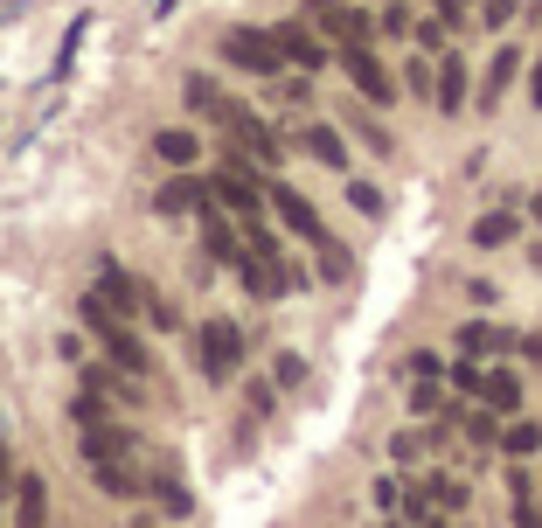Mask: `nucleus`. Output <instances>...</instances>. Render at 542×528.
I'll return each instance as SVG.
<instances>
[{"label":"nucleus","instance_id":"nucleus-23","mask_svg":"<svg viewBox=\"0 0 542 528\" xmlns=\"http://www.w3.org/2000/svg\"><path fill=\"white\" fill-rule=\"evenodd\" d=\"M501 445H508L515 459H529V452H542V424H529V417H522V424H508V431H501Z\"/></svg>","mask_w":542,"mask_h":528},{"label":"nucleus","instance_id":"nucleus-36","mask_svg":"<svg viewBox=\"0 0 542 528\" xmlns=\"http://www.w3.org/2000/svg\"><path fill=\"white\" fill-rule=\"evenodd\" d=\"M7 480H14V452L0 445V494H7Z\"/></svg>","mask_w":542,"mask_h":528},{"label":"nucleus","instance_id":"nucleus-33","mask_svg":"<svg viewBox=\"0 0 542 528\" xmlns=\"http://www.w3.org/2000/svg\"><path fill=\"white\" fill-rule=\"evenodd\" d=\"M355 132H362V139H369V146H376V153H390V132L376 126V119H355Z\"/></svg>","mask_w":542,"mask_h":528},{"label":"nucleus","instance_id":"nucleus-35","mask_svg":"<svg viewBox=\"0 0 542 528\" xmlns=\"http://www.w3.org/2000/svg\"><path fill=\"white\" fill-rule=\"evenodd\" d=\"M515 528H542V515H536V508H529V501L515 508Z\"/></svg>","mask_w":542,"mask_h":528},{"label":"nucleus","instance_id":"nucleus-31","mask_svg":"<svg viewBox=\"0 0 542 528\" xmlns=\"http://www.w3.org/2000/svg\"><path fill=\"white\" fill-rule=\"evenodd\" d=\"M404 84H410V91H424V98H431V84H438V77H431V63H410V70H404Z\"/></svg>","mask_w":542,"mask_h":528},{"label":"nucleus","instance_id":"nucleus-39","mask_svg":"<svg viewBox=\"0 0 542 528\" xmlns=\"http://www.w3.org/2000/svg\"><path fill=\"white\" fill-rule=\"evenodd\" d=\"M536 216H542V195H536Z\"/></svg>","mask_w":542,"mask_h":528},{"label":"nucleus","instance_id":"nucleus-4","mask_svg":"<svg viewBox=\"0 0 542 528\" xmlns=\"http://www.w3.org/2000/svg\"><path fill=\"white\" fill-rule=\"evenodd\" d=\"M195 348H202V376H209V383H230L237 362H244V334H237V320H202Z\"/></svg>","mask_w":542,"mask_h":528},{"label":"nucleus","instance_id":"nucleus-13","mask_svg":"<svg viewBox=\"0 0 542 528\" xmlns=\"http://www.w3.org/2000/svg\"><path fill=\"white\" fill-rule=\"evenodd\" d=\"M14 528H49V487L35 473L14 480Z\"/></svg>","mask_w":542,"mask_h":528},{"label":"nucleus","instance_id":"nucleus-17","mask_svg":"<svg viewBox=\"0 0 542 528\" xmlns=\"http://www.w3.org/2000/svg\"><path fill=\"white\" fill-rule=\"evenodd\" d=\"M160 209H167V216H181V209H209V181H195V174L181 167V174L160 188Z\"/></svg>","mask_w":542,"mask_h":528},{"label":"nucleus","instance_id":"nucleus-28","mask_svg":"<svg viewBox=\"0 0 542 528\" xmlns=\"http://www.w3.org/2000/svg\"><path fill=\"white\" fill-rule=\"evenodd\" d=\"M146 320H153V327H181V313H174L167 299H153V292H146Z\"/></svg>","mask_w":542,"mask_h":528},{"label":"nucleus","instance_id":"nucleus-2","mask_svg":"<svg viewBox=\"0 0 542 528\" xmlns=\"http://www.w3.org/2000/svg\"><path fill=\"white\" fill-rule=\"evenodd\" d=\"M209 195H216L230 216H244V223L258 216V202H265V181H258V167H251V153H244V146H230V160L209 174Z\"/></svg>","mask_w":542,"mask_h":528},{"label":"nucleus","instance_id":"nucleus-7","mask_svg":"<svg viewBox=\"0 0 542 528\" xmlns=\"http://www.w3.org/2000/svg\"><path fill=\"white\" fill-rule=\"evenodd\" d=\"M77 452H84V466H98V459H133V431H126V424H84V431H77Z\"/></svg>","mask_w":542,"mask_h":528},{"label":"nucleus","instance_id":"nucleus-14","mask_svg":"<svg viewBox=\"0 0 542 528\" xmlns=\"http://www.w3.org/2000/svg\"><path fill=\"white\" fill-rule=\"evenodd\" d=\"M153 153H160L167 167H195V160H202V132H188V126H160V132H153Z\"/></svg>","mask_w":542,"mask_h":528},{"label":"nucleus","instance_id":"nucleus-32","mask_svg":"<svg viewBox=\"0 0 542 528\" xmlns=\"http://www.w3.org/2000/svg\"><path fill=\"white\" fill-rule=\"evenodd\" d=\"M410 410H417V417H438V410H445V403H438V390H431V383H424V390L410 396Z\"/></svg>","mask_w":542,"mask_h":528},{"label":"nucleus","instance_id":"nucleus-18","mask_svg":"<svg viewBox=\"0 0 542 528\" xmlns=\"http://www.w3.org/2000/svg\"><path fill=\"white\" fill-rule=\"evenodd\" d=\"M459 348H466V355H508L515 334H508V327H487V320H466V327H459Z\"/></svg>","mask_w":542,"mask_h":528},{"label":"nucleus","instance_id":"nucleus-38","mask_svg":"<svg viewBox=\"0 0 542 528\" xmlns=\"http://www.w3.org/2000/svg\"><path fill=\"white\" fill-rule=\"evenodd\" d=\"M529 91H536V105H542V63H536V84H529Z\"/></svg>","mask_w":542,"mask_h":528},{"label":"nucleus","instance_id":"nucleus-9","mask_svg":"<svg viewBox=\"0 0 542 528\" xmlns=\"http://www.w3.org/2000/svg\"><path fill=\"white\" fill-rule=\"evenodd\" d=\"M230 139H237L251 160H265V167H278V153H285V146H278V139L265 132V119H258L251 105H237V119H230Z\"/></svg>","mask_w":542,"mask_h":528},{"label":"nucleus","instance_id":"nucleus-6","mask_svg":"<svg viewBox=\"0 0 542 528\" xmlns=\"http://www.w3.org/2000/svg\"><path fill=\"white\" fill-rule=\"evenodd\" d=\"M265 202H271V209H278V223H285L292 237H306V244H320V237H327V223L313 216V202H306L299 188H285V181H271V188H265Z\"/></svg>","mask_w":542,"mask_h":528},{"label":"nucleus","instance_id":"nucleus-26","mask_svg":"<svg viewBox=\"0 0 542 528\" xmlns=\"http://www.w3.org/2000/svg\"><path fill=\"white\" fill-rule=\"evenodd\" d=\"M313 251H320V271H327V278H348V258H341V244H334V237H320Z\"/></svg>","mask_w":542,"mask_h":528},{"label":"nucleus","instance_id":"nucleus-24","mask_svg":"<svg viewBox=\"0 0 542 528\" xmlns=\"http://www.w3.org/2000/svg\"><path fill=\"white\" fill-rule=\"evenodd\" d=\"M153 487H160V508H167V515H181V522H188V508H195V501H188V487H181V480H174V473H160V480H153Z\"/></svg>","mask_w":542,"mask_h":528},{"label":"nucleus","instance_id":"nucleus-30","mask_svg":"<svg viewBox=\"0 0 542 528\" xmlns=\"http://www.w3.org/2000/svg\"><path fill=\"white\" fill-rule=\"evenodd\" d=\"M278 383H285V390L306 383V362H299V355H278Z\"/></svg>","mask_w":542,"mask_h":528},{"label":"nucleus","instance_id":"nucleus-34","mask_svg":"<svg viewBox=\"0 0 542 528\" xmlns=\"http://www.w3.org/2000/svg\"><path fill=\"white\" fill-rule=\"evenodd\" d=\"M487 7V28H508V14H515V0H480Z\"/></svg>","mask_w":542,"mask_h":528},{"label":"nucleus","instance_id":"nucleus-22","mask_svg":"<svg viewBox=\"0 0 542 528\" xmlns=\"http://www.w3.org/2000/svg\"><path fill=\"white\" fill-rule=\"evenodd\" d=\"M508 237H515V216H501V209H494V216H480V223H473V244H480V251H501V244H508Z\"/></svg>","mask_w":542,"mask_h":528},{"label":"nucleus","instance_id":"nucleus-3","mask_svg":"<svg viewBox=\"0 0 542 528\" xmlns=\"http://www.w3.org/2000/svg\"><path fill=\"white\" fill-rule=\"evenodd\" d=\"M223 63L244 70V77H285L278 28H230V35H223Z\"/></svg>","mask_w":542,"mask_h":528},{"label":"nucleus","instance_id":"nucleus-16","mask_svg":"<svg viewBox=\"0 0 542 528\" xmlns=\"http://www.w3.org/2000/svg\"><path fill=\"white\" fill-rule=\"evenodd\" d=\"M188 105H195L202 119H216V126H230V119H237V98H223V91H216V77H188Z\"/></svg>","mask_w":542,"mask_h":528},{"label":"nucleus","instance_id":"nucleus-5","mask_svg":"<svg viewBox=\"0 0 542 528\" xmlns=\"http://www.w3.org/2000/svg\"><path fill=\"white\" fill-rule=\"evenodd\" d=\"M341 63H348V84H355V91H362L369 105H390V98H397V77H390V70H383V63L369 56V42L341 49Z\"/></svg>","mask_w":542,"mask_h":528},{"label":"nucleus","instance_id":"nucleus-19","mask_svg":"<svg viewBox=\"0 0 542 528\" xmlns=\"http://www.w3.org/2000/svg\"><path fill=\"white\" fill-rule=\"evenodd\" d=\"M459 105H466V63L445 56L438 63V112H459Z\"/></svg>","mask_w":542,"mask_h":528},{"label":"nucleus","instance_id":"nucleus-11","mask_svg":"<svg viewBox=\"0 0 542 528\" xmlns=\"http://www.w3.org/2000/svg\"><path fill=\"white\" fill-rule=\"evenodd\" d=\"M278 49H285V63H299V70H320V63H327V49H320V35H313L306 21H278Z\"/></svg>","mask_w":542,"mask_h":528},{"label":"nucleus","instance_id":"nucleus-25","mask_svg":"<svg viewBox=\"0 0 542 528\" xmlns=\"http://www.w3.org/2000/svg\"><path fill=\"white\" fill-rule=\"evenodd\" d=\"M348 202H355L362 216H383V195H376V181H348Z\"/></svg>","mask_w":542,"mask_h":528},{"label":"nucleus","instance_id":"nucleus-10","mask_svg":"<svg viewBox=\"0 0 542 528\" xmlns=\"http://www.w3.org/2000/svg\"><path fill=\"white\" fill-rule=\"evenodd\" d=\"M369 28H376V21H369L362 7H341V0H334V7H320V35H334L341 49H355V42H369Z\"/></svg>","mask_w":542,"mask_h":528},{"label":"nucleus","instance_id":"nucleus-21","mask_svg":"<svg viewBox=\"0 0 542 528\" xmlns=\"http://www.w3.org/2000/svg\"><path fill=\"white\" fill-rule=\"evenodd\" d=\"M480 396H487L494 410H522V383H515L508 369H487V376H480Z\"/></svg>","mask_w":542,"mask_h":528},{"label":"nucleus","instance_id":"nucleus-29","mask_svg":"<svg viewBox=\"0 0 542 528\" xmlns=\"http://www.w3.org/2000/svg\"><path fill=\"white\" fill-rule=\"evenodd\" d=\"M431 501H438V508H466V487H459V480H438Z\"/></svg>","mask_w":542,"mask_h":528},{"label":"nucleus","instance_id":"nucleus-15","mask_svg":"<svg viewBox=\"0 0 542 528\" xmlns=\"http://www.w3.org/2000/svg\"><path fill=\"white\" fill-rule=\"evenodd\" d=\"M299 146H306V153H313L320 167H334V174H348V139H341V132H334V126H306V132H299Z\"/></svg>","mask_w":542,"mask_h":528},{"label":"nucleus","instance_id":"nucleus-27","mask_svg":"<svg viewBox=\"0 0 542 528\" xmlns=\"http://www.w3.org/2000/svg\"><path fill=\"white\" fill-rule=\"evenodd\" d=\"M515 70H522V56H515V49H501V56H494V77H487V98H494V91H501Z\"/></svg>","mask_w":542,"mask_h":528},{"label":"nucleus","instance_id":"nucleus-12","mask_svg":"<svg viewBox=\"0 0 542 528\" xmlns=\"http://www.w3.org/2000/svg\"><path fill=\"white\" fill-rule=\"evenodd\" d=\"M98 299H105L112 313H139V306H146V285H139L133 271H119V264H105V278H98Z\"/></svg>","mask_w":542,"mask_h":528},{"label":"nucleus","instance_id":"nucleus-37","mask_svg":"<svg viewBox=\"0 0 542 528\" xmlns=\"http://www.w3.org/2000/svg\"><path fill=\"white\" fill-rule=\"evenodd\" d=\"M522 355H529V362H542V334H529V341H522Z\"/></svg>","mask_w":542,"mask_h":528},{"label":"nucleus","instance_id":"nucleus-8","mask_svg":"<svg viewBox=\"0 0 542 528\" xmlns=\"http://www.w3.org/2000/svg\"><path fill=\"white\" fill-rule=\"evenodd\" d=\"M202 244H209V258H216V264H230V271L251 258V244H237V230H230L223 202H216V209H202Z\"/></svg>","mask_w":542,"mask_h":528},{"label":"nucleus","instance_id":"nucleus-1","mask_svg":"<svg viewBox=\"0 0 542 528\" xmlns=\"http://www.w3.org/2000/svg\"><path fill=\"white\" fill-rule=\"evenodd\" d=\"M77 313H84V320H91V334L105 341V355H112V369H126V376H146V369H153V355H146V341H139L133 327H126V320H119V313H112L105 299H98V292H91V299H84Z\"/></svg>","mask_w":542,"mask_h":528},{"label":"nucleus","instance_id":"nucleus-20","mask_svg":"<svg viewBox=\"0 0 542 528\" xmlns=\"http://www.w3.org/2000/svg\"><path fill=\"white\" fill-rule=\"evenodd\" d=\"M98 487H105V494H119V501H139V494H146V480H139L133 466L119 473V459H98Z\"/></svg>","mask_w":542,"mask_h":528}]
</instances>
